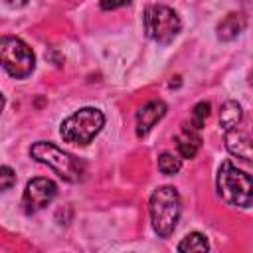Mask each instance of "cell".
Instances as JSON below:
<instances>
[{
  "label": "cell",
  "instance_id": "3957f363",
  "mask_svg": "<svg viewBox=\"0 0 253 253\" xmlns=\"http://www.w3.org/2000/svg\"><path fill=\"white\" fill-rule=\"evenodd\" d=\"M105 125V115L95 109V107H83L79 111H75L71 117H67L61 126H59V134L65 142L71 144H89L95 134H99V130Z\"/></svg>",
  "mask_w": 253,
  "mask_h": 253
},
{
  "label": "cell",
  "instance_id": "277c9868",
  "mask_svg": "<svg viewBox=\"0 0 253 253\" xmlns=\"http://www.w3.org/2000/svg\"><path fill=\"white\" fill-rule=\"evenodd\" d=\"M144 22V32L150 40L158 42V43H170L174 42V38L180 34L182 30V22L178 18V14L162 4H150L144 10L142 16Z\"/></svg>",
  "mask_w": 253,
  "mask_h": 253
},
{
  "label": "cell",
  "instance_id": "e0dca14e",
  "mask_svg": "<svg viewBox=\"0 0 253 253\" xmlns=\"http://www.w3.org/2000/svg\"><path fill=\"white\" fill-rule=\"evenodd\" d=\"M126 4H130V0H101V8L103 10H113V8L126 6Z\"/></svg>",
  "mask_w": 253,
  "mask_h": 253
},
{
  "label": "cell",
  "instance_id": "8992f818",
  "mask_svg": "<svg viewBox=\"0 0 253 253\" xmlns=\"http://www.w3.org/2000/svg\"><path fill=\"white\" fill-rule=\"evenodd\" d=\"M0 59L2 67L16 79L28 77L36 67V55L32 47L14 36H4L0 42Z\"/></svg>",
  "mask_w": 253,
  "mask_h": 253
},
{
  "label": "cell",
  "instance_id": "4fadbf2b",
  "mask_svg": "<svg viewBox=\"0 0 253 253\" xmlns=\"http://www.w3.org/2000/svg\"><path fill=\"white\" fill-rule=\"evenodd\" d=\"M210 245H208V239L206 235L194 231V233H188L180 243H178V251H208Z\"/></svg>",
  "mask_w": 253,
  "mask_h": 253
},
{
  "label": "cell",
  "instance_id": "ac0fdd59",
  "mask_svg": "<svg viewBox=\"0 0 253 253\" xmlns=\"http://www.w3.org/2000/svg\"><path fill=\"white\" fill-rule=\"evenodd\" d=\"M251 85H253V73H251Z\"/></svg>",
  "mask_w": 253,
  "mask_h": 253
},
{
  "label": "cell",
  "instance_id": "5bb4252c",
  "mask_svg": "<svg viewBox=\"0 0 253 253\" xmlns=\"http://www.w3.org/2000/svg\"><path fill=\"white\" fill-rule=\"evenodd\" d=\"M180 168H182V160H180L178 156H174V154H170V152H162V154L158 156V170H160L162 174L174 176Z\"/></svg>",
  "mask_w": 253,
  "mask_h": 253
},
{
  "label": "cell",
  "instance_id": "30bf717a",
  "mask_svg": "<svg viewBox=\"0 0 253 253\" xmlns=\"http://www.w3.org/2000/svg\"><path fill=\"white\" fill-rule=\"evenodd\" d=\"M200 128H196L194 125H184V128L178 132L176 136V148L180 152L182 158H194L202 146V136L198 132Z\"/></svg>",
  "mask_w": 253,
  "mask_h": 253
},
{
  "label": "cell",
  "instance_id": "2e32d148",
  "mask_svg": "<svg viewBox=\"0 0 253 253\" xmlns=\"http://www.w3.org/2000/svg\"><path fill=\"white\" fill-rule=\"evenodd\" d=\"M14 182H16V174H14V170L10 168V166H2L0 168V188H2V192H6V190H10L12 186H14Z\"/></svg>",
  "mask_w": 253,
  "mask_h": 253
},
{
  "label": "cell",
  "instance_id": "5b68a950",
  "mask_svg": "<svg viewBox=\"0 0 253 253\" xmlns=\"http://www.w3.org/2000/svg\"><path fill=\"white\" fill-rule=\"evenodd\" d=\"M30 156L36 162L49 166L55 174H59L67 182H79L81 180V166L77 164V160L51 142H45V140L36 142L30 148Z\"/></svg>",
  "mask_w": 253,
  "mask_h": 253
},
{
  "label": "cell",
  "instance_id": "8fae6325",
  "mask_svg": "<svg viewBox=\"0 0 253 253\" xmlns=\"http://www.w3.org/2000/svg\"><path fill=\"white\" fill-rule=\"evenodd\" d=\"M245 24H247V20H245L243 14L231 12V14H227V16L217 24V38H219L221 42H231V40H235V38L245 30Z\"/></svg>",
  "mask_w": 253,
  "mask_h": 253
},
{
  "label": "cell",
  "instance_id": "9a60e30c",
  "mask_svg": "<svg viewBox=\"0 0 253 253\" xmlns=\"http://www.w3.org/2000/svg\"><path fill=\"white\" fill-rule=\"evenodd\" d=\"M208 115H210V103L208 101H200L194 107V111H192V125L196 128H202L204 123H206V119H208Z\"/></svg>",
  "mask_w": 253,
  "mask_h": 253
},
{
  "label": "cell",
  "instance_id": "6da1fadb",
  "mask_svg": "<svg viewBox=\"0 0 253 253\" xmlns=\"http://www.w3.org/2000/svg\"><path fill=\"white\" fill-rule=\"evenodd\" d=\"M217 194L229 206L247 208L253 200V178L225 160L217 170Z\"/></svg>",
  "mask_w": 253,
  "mask_h": 253
},
{
  "label": "cell",
  "instance_id": "7c38bea8",
  "mask_svg": "<svg viewBox=\"0 0 253 253\" xmlns=\"http://www.w3.org/2000/svg\"><path fill=\"white\" fill-rule=\"evenodd\" d=\"M241 105L237 101H225L219 109V125L221 128L229 130V128H235L241 121Z\"/></svg>",
  "mask_w": 253,
  "mask_h": 253
},
{
  "label": "cell",
  "instance_id": "52a82bcc",
  "mask_svg": "<svg viewBox=\"0 0 253 253\" xmlns=\"http://www.w3.org/2000/svg\"><path fill=\"white\" fill-rule=\"evenodd\" d=\"M55 194H57V186L49 178H42V176L34 178L26 184V190H24V196H22V206L28 213L40 211L47 204L53 202Z\"/></svg>",
  "mask_w": 253,
  "mask_h": 253
},
{
  "label": "cell",
  "instance_id": "9c48e42d",
  "mask_svg": "<svg viewBox=\"0 0 253 253\" xmlns=\"http://www.w3.org/2000/svg\"><path fill=\"white\" fill-rule=\"evenodd\" d=\"M225 146L239 160L253 164V140L245 132H241L237 128L225 130Z\"/></svg>",
  "mask_w": 253,
  "mask_h": 253
},
{
  "label": "cell",
  "instance_id": "7a4b0ae2",
  "mask_svg": "<svg viewBox=\"0 0 253 253\" xmlns=\"http://www.w3.org/2000/svg\"><path fill=\"white\" fill-rule=\"evenodd\" d=\"M180 211H182L180 196L172 186H162L152 192L148 213H150L152 227L160 237H168L174 231L180 219Z\"/></svg>",
  "mask_w": 253,
  "mask_h": 253
},
{
  "label": "cell",
  "instance_id": "ba28073f",
  "mask_svg": "<svg viewBox=\"0 0 253 253\" xmlns=\"http://www.w3.org/2000/svg\"><path fill=\"white\" fill-rule=\"evenodd\" d=\"M166 115V103L160 99L148 101L146 105H142L136 113V134L144 136L148 134V130Z\"/></svg>",
  "mask_w": 253,
  "mask_h": 253
}]
</instances>
